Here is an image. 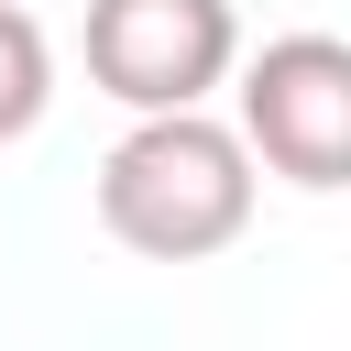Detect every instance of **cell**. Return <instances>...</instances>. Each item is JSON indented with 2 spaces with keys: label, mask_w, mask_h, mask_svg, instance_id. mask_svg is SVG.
<instances>
[{
  "label": "cell",
  "mask_w": 351,
  "mask_h": 351,
  "mask_svg": "<svg viewBox=\"0 0 351 351\" xmlns=\"http://www.w3.org/2000/svg\"><path fill=\"white\" fill-rule=\"evenodd\" d=\"M252 143L208 110H143L99 154V230L143 263H208L252 230Z\"/></svg>",
  "instance_id": "1"
},
{
  "label": "cell",
  "mask_w": 351,
  "mask_h": 351,
  "mask_svg": "<svg viewBox=\"0 0 351 351\" xmlns=\"http://www.w3.org/2000/svg\"><path fill=\"white\" fill-rule=\"evenodd\" d=\"M241 55L230 0H88V77L143 110H197Z\"/></svg>",
  "instance_id": "2"
},
{
  "label": "cell",
  "mask_w": 351,
  "mask_h": 351,
  "mask_svg": "<svg viewBox=\"0 0 351 351\" xmlns=\"http://www.w3.org/2000/svg\"><path fill=\"white\" fill-rule=\"evenodd\" d=\"M241 143L285 186H351V44L274 33L241 77Z\"/></svg>",
  "instance_id": "3"
},
{
  "label": "cell",
  "mask_w": 351,
  "mask_h": 351,
  "mask_svg": "<svg viewBox=\"0 0 351 351\" xmlns=\"http://www.w3.org/2000/svg\"><path fill=\"white\" fill-rule=\"evenodd\" d=\"M44 99H55V44L22 0H0V143H22L44 121Z\"/></svg>",
  "instance_id": "4"
}]
</instances>
